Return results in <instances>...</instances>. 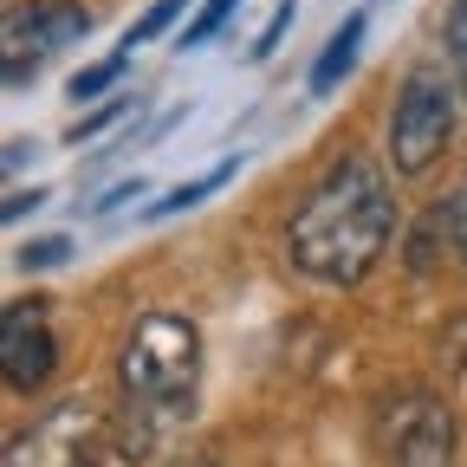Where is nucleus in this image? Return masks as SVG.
<instances>
[{"label": "nucleus", "instance_id": "1", "mask_svg": "<svg viewBox=\"0 0 467 467\" xmlns=\"http://www.w3.org/2000/svg\"><path fill=\"white\" fill-rule=\"evenodd\" d=\"M396 241V189L370 156H344L331 162L312 195L292 208L285 221V260L299 279L350 292L377 273V260Z\"/></svg>", "mask_w": 467, "mask_h": 467}, {"label": "nucleus", "instance_id": "2", "mask_svg": "<svg viewBox=\"0 0 467 467\" xmlns=\"http://www.w3.org/2000/svg\"><path fill=\"white\" fill-rule=\"evenodd\" d=\"M195 383H202V331L182 312H143L117 350V389L130 402L124 429L130 461H150L162 429H175L195 409Z\"/></svg>", "mask_w": 467, "mask_h": 467}, {"label": "nucleus", "instance_id": "3", "mask_svg": "<svg viewBox=\"0 0 467 467\" xmlns=\"http://www.w3.org/2000/svg\"><path fill=\"white\" fill-rule=\"evenodd\" d=\"M454 110H461V85L448 72H435V66L409 72L396 91V110H389V169L396 175L435 169V156L454 137Z\"/></svg>", "mask_w": 467, "mask_h": 467}, {"label": "nucleus", "instance_id": "4", "mask_svg": "<svg viewBox=\"0 0 467 467\" xmlns=\"http://www.w3.org/2000/svg\"><path fill=\"white\" fill-rule=\"evenodd\" d=\"M377 454L383 467H454V409L422 383L389 389L377 402Z\"/></svg>", "mask_w": 467, "mask_h": 467}, {"label": "nucleus", "instance_id": "5", "mask_svg": "<svg viewBox=\"0 0 467 467\" xmlns=\"http://www.w3.org/2000/svg\"><path fill=\"white\" fill-rule=\"evenodd\" d=\"M85 33H91V14L78 0H20L0 26V72H7V85H33V72H46Z\"/></svg>", "mask_w": 467, "mask_h": 467}, {"label": "nucleus", "instance_id": "6", "mask_svg": "<svg viewBox=\"0 0 467 467\" xmlns=\"http://www.w3.org/2000/svg\"><path fill=\"white\" fill-rule=\"evenodd\" d=\"M98 441H104V416L91 402H58L33 429H20L7 441L0 467H98Z\"/></svg>", "mask_w": 467, "mask_h": 467}, {"label": "nucleus", "instance_id": "7", "mask_svg": "<svg viewBox=\"0 0 467 467\" xmlns=\"http://www.w3.org/2000/svg\"><path fill=\"white\" fill-rule=\"evenodd\" d=\"M58 370V337H52V318L39 299H14L7 306V325H0V377H7V389L33 396L46 389Z\"/></svg>", "mask_w": 467, "mask_h": 467}, {"label": "nucleus", "instance_id": "8", "mask_svg": "<svg viewBox=\"0 0 467 467\" xmlns=\"http://www.w3.org/2000/svg\"><path fill=\"white\" fill-rule=\"evenodd\" d=\"M358 52H364V14H350V20L325 39V52L312 58V91H331L350 66H358Z\"/></svg>", "mask_w": 467, "mask_h": 467}, {"label": "nucleus", "instance_id": "9", "mask_svg": "<svg viewBox=\"0 0 467 467\" xmlns=\"http://www.w3.org/2000/svg\"><path fill=\"white\" fill-rule=\"evenodd\" d=\"M234 169H241V156H221V162H214L208 175H195V182H189V189H175V195H162V202H156L150 214H182V208H195V202H208V195H214V189L227 182V175H234Z\"/></svg>", "mask_w": 467, "mask_h": 467}, {"label": "nucleus", "instance_id": "10", "mask_svg": "<svg viewBox=\"0 0 467 467\" xmlns=\"http://www.w3.org/2000/svg\"><path fill=\"white\" fill-rule=\"evenodd\" d=\"M441 46H448L454 85H461V98H467V0H448V20H441Z\"/></svg>", "mask_w": 467, "mask_h": 467}, {"label": "nucleus", "instance_id": "11", "mask_svg": "<svg viewBox=\"0 0 467 467\" xmlns=\"http://www.w3.org/2000/svg\"><path fill=\"white\" fill-rule=\"evenodd\" d=\"M117 78H124V52H110V58H104V66H91V72H78V78H72L66 91H72V104H85V98H104V91H110Z\"/></svg>", "mask_w": 467, "mask_h": 467}, {"label": "nucleus", "instance_id": "12", "mask_svg": "<svg viewBox=\"0 0 467 467\" xmlns=\"http://www.w3.org/2000/svg\"><path fill=\"white\" fill-rule=\"evenodd\" d=\"M182 7H189V0H156V7H150V14H143V20H137V26L124 33V52H137V46H150V39H162V26H169L175 14H182Z\"/></svg>", "mask_w": 467, "mask_h": 467}, {"label": "nucleus", "instance_id": "13", "mask_svg": "<svg viewBox=\"0 0 467 467\" xmlns=\"http://www.w3.org/2000/svg\"><path fill=\"white\" fill-rule=\"evenodd\" d=\"M234 7H241V0H202V14H195V26L182 33V46H208V39L234 20Z\"/></svg>", "mask_w": 467, "mask_h": 467}, {"label": "nucleus", "instance_id": "14", "mask_svg": "<svg viewBox=\"0 0 467 467\" xmlns=\"http://www.w3.org/2000/svg\"><path fill=\"white\" fill-rule=\"evenodd\" d=\"M66 254H72L66 241H39V247H20V266H26V273H46V266L66 260Z\"/></svg>", "mask_w": 467, "mask_h": 467}, {"label": "nucleus", "instance_id": "15", "mask_svg": "<svg viewBox=\"0 0 467 467\" xmlns=\"http://www.w3.org/2000/svg\"><path fill=\"white\" fill-rule=\"evenodd\" d=\"M117 110H124V104H104V110H91L78 130H66V143H91V137H104V130L117 124Z\"/></svg>", "mask_w": 467, "mask_h": 467}, {"label": "nucleus", "instance_id": "16", "mask_svg": "<svg viewBox=\"0 0 467 467\" xmlns=\"http://www.w3.org/2000/svg\"><path fill=\"white\" fill-rule=\"evenodd\" d=\"M448 208H454V254L467 260V175H461V189H454V202H448Z\"/></svg>", "mask_w": 467, "mask_h": 467}, {"label": "nucleus", "instance_id": "17", "mask_svg": "<svg viewBox=\"0 0 467 467\" xmlns=\"http://www.w3.org/2000/svg\"><path fill=\"white\" fill-rule=\"evenodd\" d=\"M130 195H143V175H137V182H117L110 195H98V202H91V214H110V208H124Z\"/></svg>", "mask_w": 467, "mask_h": 467}, {"label": "nucleus", "instance_id": "18", "mask_svg": "<svg viewBox=\"0 0 467 467\" xmlns=\"http://www.w3.org/2000/svg\"><path fill=\"white\" fill-rule=\"evenodd\" d=\"M39 202H46L39 189H33V195H26V189H20V195H7V221H26V214H33Z\"/></svg>", "mask_w": 467, "mask_h": 467}, {"label": "nucleus", "instance_id": "19", "mask_svg": "<svg viewBox=\"0 0 467 467\" xmlns=\"http://www.w3.org/2000/svg\"><path fill=\"white\" fill-rule=\"evenodd\" d=\"M169 467H214V461H208V454H175Z\"/></svg>", "mask_w": 467, "mask_h": 467}]
</instances>
